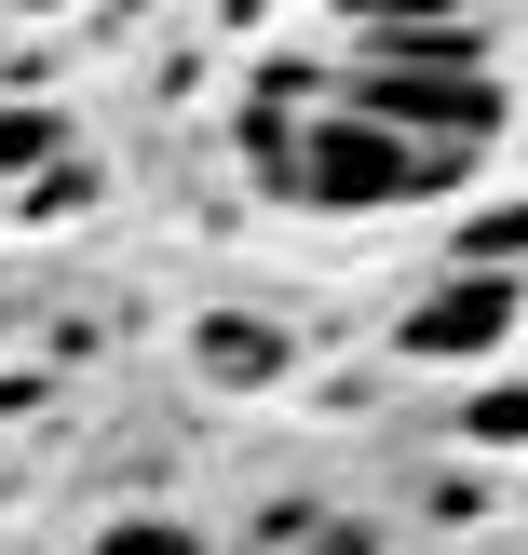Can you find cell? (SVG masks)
<instances>
[{"label":"cell","instance_id":"obj_2","mask_svg":"<svg viewBox=\"0 0 528 555\" xmlns=\"http://www.w3.org/2000/svg\"><path fill=\"white\" fill-rule=\"evenodd\" d=\"M352 108L366 122H421L434 150H475V135H502V81L488 68H352Z\"/></svg>","mask_w":528,"mask_h":555},{"label":"cell","instance_id":"obj_4","mask_svg":"<svg viewBox=\"0 0 528 555\" xmlns=\"http://www.w3.org/2000/svg\"><path fill=\"white\" fill-rule=\"evenodd\" d=\"M271 366H285V339H271V325H244V312L204 325V379H231V393H244V379H271Z\"/></svg>","mask_w":528,"mask_h":555},{"label":"cell","instance_id":"obj_8","mask_svg":"<svg viewBox=\"0 0 528 555\" xmlns=\"http://www.w3.org/2000/svg\"><path fill=\"white\" fill-rule=\"evenodd\" d=\"M488 258H528V204H502V217H475V271Z\"/></svg>","mask_w":528,"mask_h":555},{"label":"cell","instance_id":"obj_7","mask_svg":"<svg viewBox=\"0 0 528 555\" xmlns=\"http://www.w3.org/2000/svg\"><path fill=\"white\" fill-rule=\"evenodd\" d=\"M54 150V122H41V108H0V177H14V163H41Z\"/></svg>","mask_w":528,"mask_h":555},{"label":"cell","instance_id":"obj_6","mask_svg":"<svg viewBox=\"0 0 528 555\" xmlns=\"http://www.w3.org/2000/svg\"><path fill=\"white\" fill-rule=\"evenodd\" d=\"M95 555H204V542H190V529H177V515H123V529H108Z\"/></svg>","mask_w":528,"mask_h":555},{"label":"cell","instance_id":"obj_1","mask_svg":"<svg viewBox=\"0 0 528 555\" xmlns=\"http://www.w3.org/2000/svg\"><path fill=\"white\" fill-rule=\"evenodd\" d=\"M461 177V150H434V135H394V122H312L298 135V204H325V217H366V204H421V190H448Z\"/></svg>","mask_w":528,"mask_h":555},{"label":"cell","instance_id":"obj_5","mask_svg":"<svg viewBox=\"0 0 528 555\" xmlns=\"http://www.w3.org/2000/svg\"><path fill=\"white\" fill-rule=\"evenodd\" d=\"M352 27H366V54L379 41H421V27H475V0H339Z\"/></svg>","mask_w":528,"mask_h":555},{"label":"cell","instance_id":"obj_9","mask_svg":"<svg viewBox=\"0 0 528 555\" xmlns=\"http://www.w3.org/2000/svg\"><path fill=\"white\" fill-rule=\"evenodd\" d=\"M488 434L515 448V434H528V393H488V406H475V448H488Z\"/></svg>","mask_w":528,"mask_h":555},{"label":"cell","instance_id":"obj_3","mask_svg":"<svg viewBox=\"0 0 528 555\" xmlns=\"http://www.w3.org/2000/svg\"><path fill=\"white\" fill-rule=\"evenodd\" d=\"M488 339H515V285L502 271H461V285H434L421 312H407V352H421V366H461V352H488Z\"/></svg>","mask_w":528,"mask_h":555}]
</instances>
